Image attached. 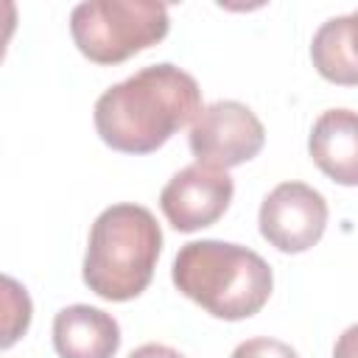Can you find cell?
Here are the masks:
<instances>
[{"instance_id": "cell-2", "label": "cell", "mask_w": 358, "mask_h": 358, "mask_svg": "<svg viewBox=\"0 0 358 358\" xmlns=\"http://www.w3.org/2000/svg\"><path fill=\"white\" fill-rule=\"evenodd\" d=\"M171 277L187 299L224 322L255 316L274 288V274L257 252L213 238L185 243Z\"/></svg>"}, {"instance_id": "cell-5", "label": "cell", "mask_w": 358, "mask_h": 358, "mask_svg": "<svg viewBox=\"0 0 358 358\" xmlns=\"http://www.w3.org/2000/svg\"><path fill=\"white\" fill-rule=\"evenodd\" d=\"M266 129L260 117L241 101H215L199 112L190 126V151L196 162L213 168H235L260 154Z\"/></svg>"}, {"instance_id": "cell-13", "label": "cell", "mask_w": 358, "mask_h": 358, "mask_svg": "<svg viewBox=\"0 0 358 358\" xmlns=\"http://www.w3.org/2000/svg\"><path fill=\"white\" fill-rule=\"evenodd\" d=\"M333 358H358V324L347 327L333 347Z\"/></svg>"}, {"instance_id": "cell-7", "label": "cell", "mask_w": 358, "mask_h": 358, "mask_svg": "<svg viewBox=\"0 0 358 358\" xmlns=\"http://www.w3.org/2000/svg\"><path fill=\"white\" fill-rule=\"evenodd\" d=\"M232 193L235 185L227 171L193 162L171 176L159 193V207L173 229L196 232L215 224L227 213Z\"/></svg>"}, {"instance_id": "cell-1", "label": "cell", "mask_w": 358, "mask_h": 358, "mask_svg": "<svg viewBox=\"0 0 358 358\" xmlns=\"http://www.w3.org/2000/svg\"><path fill=\"white\" fill-rule=\"evenodd\" d=\"M201 112L196 78L176 64H151L95 101L98 137L123 154H151Z\"/></svg>"}, {"instance_id": "cell-4", "label": "cell", "mask_w": 358, "mask_h": 358, "mask_svg": "<svg viewBox=\"0 0 358 358\" xmlns=\"http://www.w3.org/2000/svg\"><path fill=\"white\" fill-rule=\"evenodd\" d=\"M168 6L154 0H87L70 14L76 48L95 64H120L165 39Z\"/></svg>"}, {"instance_id": "cell-11", "label": "cell", "mask_w": 358, "mask_h": 358, "mask_svg": "<svg viewBox=\"0 0 358 358\" xmlns=\"http://www.w3.org/2000/svg\"><path fill=\"white\" fill-rule=\"evenodd\" d=\"M3 302H6V316H3V347H11L25 330H28V322H31V299L25 294V288L11 280V277H3Z\"/></svg>"}, {"instance_id": "cell-8", "label": "cell", "mask_w": 358, "mask_h": 358, "mask_svg": "<svg viewBox=\"0 0 358 358\" xmlns=\"http://www.w3.org/2000/svg\"><path fill=\"white\" fill-rule=\"evenodd\" d=\"M308 151L316 168L336 185H358V112L327 109L310 129Z\"/></svg>"}, {"instance_id": "cell-10", "label": "cell", "mask_w": 358, "mask_h": 358, "mask_svg": "<svg viewBox=\"0 0 358 358\" xmlns=\"http://www.w3.org/2000/svg\"><path fill=\"white\" fill-rule=\"evenodd\" d=\"M310 59L322 78L341 87H355L358 84V11L322 22L310 42Z\"/></svg>"}, {"instance_id": "cell-3", "label": "cell", "mask_w": 358, "mask_h": 358, "mask_svg": "<svg viewBox=\"0 0 358 358\" xmlns=\"http://www.w3.org/2000/svg\"><path fill=\"white\" fill-rule=\"evenodd\" d=\"M159 252L162 229L151 210L140 204H112L90 229L84 282L101 299L129 302L148 288Z\"/></svg>"}, {"instance_id": "cell-14", "label": "cell", "mask_w": 358, "mask_h": 358, "mask_svg": "<svg viewBox=\"0 0 358 358\" xmlns=\"http://www.w3.org/2000/svg\"><path fill=\"white\" fill-rule=\"evenodd\" d=\"M129 358H185V355L176 352L173 347H165V344H143Z\"/></svg>"}, {"instance_id": "cell-9", "label": "cell", "mask_w": 358, "mask_h": 358, "mask_svg": "<svg viewBox=\"0 0 358 358\" xmlns=\"http://www.w3.org/2000/svg\"><path fill=\"white\" fill-rule=\"evenodd\" d=\"M53 347L62 358H115L120 327L115 316L101 308L70 305L53 319Z\"/></svg>"}, {"instance_id": "cell-12", "label": "cell", "mask_w": 358, "mask_h": 358, "mask_svg": "<svg viewBox=\"0 0 358 358\" xmlns=\"http://www.w3.org/2000/svg\"><path fill=\"white\" fill-rule=\"evenodd\" d=\"M232 358H299L285 341H277V338H266V336H257V338H246L235 347Z\"/></svg>"}, {"instance_id": "cell-6", "label": "cell", "mask_w": 358, "mask_h": 358, "mask_svg": "<svg viewBox=\"0 0 358 358\" xmlns=\"http://www.w3.org/2000/svg\"><path fill=\"white\" fill-rule=\"evenodd\" d=\"M260 235L285 255L316 246L327 227V201L305 182L277 185L260 204Z\"/></svg>"}]
</instances>
